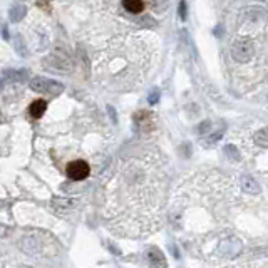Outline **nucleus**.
Segmentation results:
<instances>
[{"instance_id":"7ed1b4c3","label":"nucleus","mask_w":268,"mask_h":268,"mask_svg":"<svg viewBox=\"0 0 268 268\" xmlns=\"http://www.w3.org/2000/svg\"><path fill=\"white\" fill-rule=\"evenodd\" d=\"M2 77L10 82H25L29 81L30 74L27 69H9V70H3Z\"/></svg>"},{"instance_id":"423d86ee","label":"nucleus","mask_w":268,"mask_h":268,"mask_svg":"<svg viewBox=\"0 0 268 268\" xmlns=\"http://www.w3.org/2000/svg\"><path fill=\"white\" fill-rule=\"evenodd\" d=\"M25 12H27L25 7L21 5V3H15V5L10 9V21L12 22H19L23 15H25Z\"/></svg>"},{"instance_id":"f257e3e1","label":"nucleus","mask_w":268,"mask_h":268,"mask_svg":"<svg viewBox=\"0 0 268 268\" xmlns=\"http://www.w3.org/2000/svg\"><path fill=\"white\" fill-rule=\"evenodd\" d=\"M30 88H32L35 92H41V94H52V96H59V94L64 90V86L57 81H52V79H47V77H34L30 81Z\"/></svg>"},{"instance_id":"20e7f679","label":"nucleus","mask_w":268,"mask_h":268,"mask_svg":"<svg viewBox=\"0 0 268 268\" xmlns=\"http://www.w3.org/2000/svg\"><path fill=\"white\" fill-rule=\"evenodd\" d=\"M45 109H47V102H45V101H42V99H37V101H34L32 104H30L29 112H30V116H32V117H35V119H39V117L44 116Z\"/></svg>"},{"instance_id":"0eeeda50","label":"nucleus","mask_w":268,"mask_h":268,"mask_svg":"<svg viewBox=\"0 0 268 268\" xmlns=\"http://www.w3.org/2000/svg\"><path fill=\"white\" fill-rule=\"evenodd\" d=\"M17 39H19V44H17V42H15V50H17V52L21 54L22 57H25V56H27V49H25V47H23L22 37H21V35H19Z\"/></svg>"},{"instance_id":"1a4fd4ad","label":"nucleus","mask_w":268,"mask_h":268,"mask_svg":"<svg viewBox=\"0 0 268 268\" xmlns=\"http://www.w3.org/2000/svg\"><path fill=\"white\" fill-rule=\"evenodd\" d=\"M3 88V77H0V90H2Z\"/></svg>"},{"instance_id":"39448f33","label":"nucleus","mask_w":268,"mask_h":268,"mask_svg":"<svg viewBox=\"0 0 268 268\" xmlns=\"http://www.w3.org/2000/svg\"><path fill=\"white\" fill-rule=\"evenodd\" d=\"M124 9L131 14H139V12L144 10V2L143 0H124L123 2Z\"/></svg>"},{"instance_id":"f03ea898","label":"nucleus","mask_w":268,"mask_h":268,"mask_svg":"<svg viewBox=\"0 0 268 268\" xmlns=\"http://www.w3.org/2000/svg\"><path fill=\"white\" fill-rule=\"evenodd\" d=\"M66 173H67V176H69L70 179H74V181H82V179H86V178L89 176L90 168H89V164L86 163V161L76 159V161H72V163L67 164Z\"/></svg>"},{"instance_id":"6e6552de","label":"nucleus","mask_w":268,"mask_h":268,"mask_svg":"<svg viewBox=\"0 0 268 268\" xmlns=\"http://www.w3.org/2000/svg\"><path fill=\"white\" fill-rule=\"evenodd\" d=\"M2 35L7 39V41H9V30H7V25H3V29H2Z\"/></svg>"}]
</instances>
